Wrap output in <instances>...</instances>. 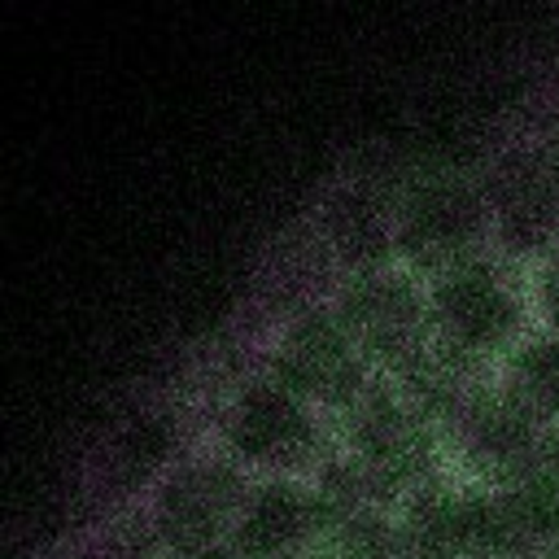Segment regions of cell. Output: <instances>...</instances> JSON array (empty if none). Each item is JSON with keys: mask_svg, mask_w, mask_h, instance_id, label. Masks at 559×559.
I'll list each match as a JSON object with an SVG mask.
<instances>
[{"mask_svg": "<svg viewBox=\"0 0 559 559\" xmlns=\"http://www.w3.org/2000/svg\"><path fill=\"white\" fill-rule=\"evenodd\" d=\"M192 441L179 437V419L162 406H135L127 411L109 437H105V472L127 489V493H144Z\"/></svg>", "mask_w": 559, "mask_h": 559, "instance_id": "cell-11", "label": "cell"}, {"mask_svg": "<svg viewBox=\"0 0 559 559\" xmlns=\"http://www.w3.org/2000/svg\"><path fill=\"white\" fill-rule=\"evenodd\" d=\"M249 480L253 476L245 467H236L227 454L197 437L135 498V528L162 559H183L192 550L218 546L231 533Z\"/></svg>", "mask_w": 559, "mask_h": 559, "instance_id": "cell-7", "label": "cell"}, {"mask_svg": "<svg viewBox=\"0 0 559 559\" xmlns=\"http://www.w3.org/2000/svg\"><path fill=\"white\" fill-rule=\"evenodd\" d=\"M332 450L376 498L393 507L445 467L437 419L389 376L332 419Z\"/></svg>", "mask_w": 559, "mask_h": 559, "instance_id": "cell-5", "label": "cell"}, {"mask_svg": "<svg viewBox=\"0 0 559 559\" xmlns=\"http://www.w3.org/2000/svg\"><path fill=\"white\" fill-rule=\"evenodd\" d=\"M201 441L249 476H314L332 454V419L253 358L214 389Z\"/></svg>", "mask_w": 559, "mask_h": 559, "instance_id": "cell-2", "label": "cell"}, {"mask_svg": "<svg viewBox=\"0 0 559 559\" xmlns=\"http://www.w3.org/2000/svg\"><path fill=\"white\" fill-rule=\"evenodd\" d=\"M441 450L450 472L480 485H511L559 463V432L537 424L493 384V376H485L441 415Z\"/></svg>", "mask_w": 559, "mask_h": 559, "instance_id": "cell-8", "label": "cell"}, {"mask_svg": "<svg viewBox=\"0 0 559 559\" xmlns=\"http://www.w3.org/2000/svg\"><path fill=\"white\" fill-rule=\"evenodd\" d=\"M524 280H528V306H533V323L546 332H559V236L524 262Z\"/></svg>", "mask_w": 559, "mask_h": 559, "instance_id": "cell-14", "label": "cell"}, {"mask_svg": "<svg viewBox=\"0 0 559 559\" xmlns=\"http://www.w3.org/2000/svg\"><path fill=\"white\" fill-rule=\"evenodd\" d=\"M485 249H498V218L480 170L428 162L397 175L389 205V258L432 275Z\"/></svg>", "mask_w": 559, "mask_h": 559, "instance_id": "cell-3", "label": "cell"}, {"mask_svg": "<svg viewBox=\"0 0 559 559\" xmlns=\"http://www.w3.org/2000/svg\"><path fill=\"white\" fill-rule=\"evenodd\" d=\"M183 559H240L227 542H218V546H205V550H192V555H183Z\"/></svg>", "mask_w": 559, "mask_h": 559, "instance_id": "cell-15", "label": "cell"}, {"mask_svg": "<svg viewBox=\"0 0 559 559\" xmlns=\"http://www.w3.org/2000/svg\"><path fill=\"white\" fill-rule=\"evenodd\" d=\"M393 188L397 179L371 183L367 175H345L341 183L328 188L323 205L314 210V245L328 253L332 275L389 258Z\"/></svg>", "mask_w": 559, "mask_h": 559, "instance_id": "cell-10", "label": "cell"}, {"mask_svg": "<svg viewBox=\"0 0 559 559\" xmlns=\"http://www.w3.org/2000/svg\"><path fill=\"white\" fill-rule=\"evenodd\" d=\"M319 550L328 559H415L397 507L380 498H362L354 507L332 511Z\"/></svg>", "mask_w": 559, "mask_h": 559, "instance_id": "cell-13", "label": "cell"}, {"mask_svg": "<svg viewBox=\"0 0 559 559\" xmlns=\"http://www.w3.org/2000/svg\"><path fill=\"white\" fill-rule=\"evenodd\" d=\"M546 148H550V162H555V170H559V127L546 131Z\"/></svg>", "mask_w": 559, "mask_h": 559, "instance_id": "cell-16", "label": "cell"}, {"mask_svg": "<svg viewBox=\"0 0 559 559\" xmlns=\"http://www.w3.org/2000/svg\"><path fill=\"white\" fill-rule=\"evenodd\" d=\"M301 559H328V555H323V550H314V555H301Z\"/></svg>", "mask_w": 559, "mask_h": 559, "instance_id": "cell-17", "label": "cell"}, {"mask_svg": "<svg viewBox=\"0 0 559 559\" xmlns=\"http://www.w3.org/2000/svg\"><path fill=\"white\" fill-rule=\"evenodd\" d=\"M258 362L310 406H319L328 419L349 411L380 380L376 362L332 310L328 293L284 301L258 341Z\"/></svg>", "mask_w": 559, "mask_h": 559, "instance_id": "cell-4", "label": "cell"}, {"mask_svg": "<svg viewBox=\"0 0 559 559\" xmlns=\"http://www.w3.org/2000/svg\"><path fill=\"white\" fill-rule=\"evenodd\" d=\"M493 384L537 424L559 432V332L533 328L493 371Z\"/></svg>", "mask_w": 559, "mask_h": 559, "instance_id": "cell-12", "label": "cell"}, {"mask_svg": "<svg viewBox=\"0 0 559 559\" xmlns=\"http://www.w3.org/2000/svg\"><path fill=\"white\" fill-rule=\"evenodd\" d=\"M328 507L314 476H253L227 546L240 559H301L323 546Z\"/></svg>", "mask_w": 559, "mask_h": 559, "instance_id": "cell-9", "label": "cell"}, {"mask_svg": "<svg viewBox=\"0 0 559 559\" xmlns=\"http://www.w3.org/2000/svg\"><path fill=\"white\" fill-rule=\"evenodd\" d=\"M332 310L345 319L354 341L367 349L380 376L406 384L419 376L432 354L428 332V288L424 275L402 266L397 258H380L354 271H336L323 284Z\"/></svg>", "mask_w": 559, "mask_h": 559, "instance_id": "cell-6", "label": "cell"}, {"mask_svg": "<svg viewBox=\"0 0 559 559\" xmlns=\"http://www.w3.org/2000/svg\"><path fill=\"white\" fill-rule=\"evenodd\" d=\"M424 288L432 354L463 380L493 376L498 362L537 328L524 262L502 249H485L432 271L424 275Z\"/></svg>", "mask_w": 559, "mask_h": 559, "instance_id": "cell-1", "label": "cell"}]
</instances>
